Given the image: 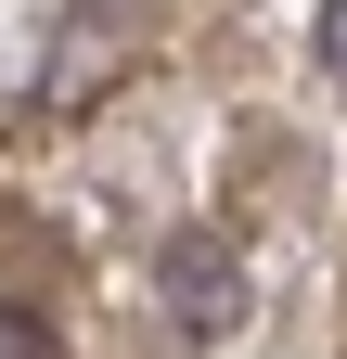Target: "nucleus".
Returning a JSON list of instances; mask_svg holds the SVG:
<instances>
[{"label": "nucleus", "instance_id": "obj_1", "mask_svg": "<svg viewBox=\"0 0 347 359\" xmlns=\"http://www.w3.org/2000/svg\"><path fill=\"white\" fill-rule=\"evenodd\" d=\"M155 283H167V308H181V334H219L232 308H244V269H232V244H219V231H167Z\"/></svg>", "mask_w": 347, "mask_h": 359}, {"label": "nucleus", "instance_id": "obj_2", "mask_svg": "<svg viewBox=\"0 0 347 359\" xmlns=\"http://www.w3.org/2000/svg\"><path fill=\"white\" fill-rule=\"evenodd\" d=\"M309 39H322V65H334V90H347V0H322V26H309Z\"/></svg>", "mask_w": 347, "mask_h": 359}]
</instances>
